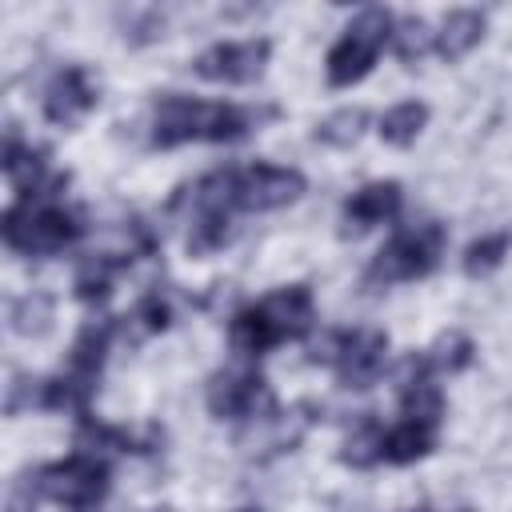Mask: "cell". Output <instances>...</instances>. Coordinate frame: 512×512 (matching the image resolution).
Returning <instances> with one entry per match:
<instances>
[{"label": "cell", "instance_id": "16", "mask_svg": "<svg viewBox=\"0 0 512 512\" xmlns=\"http://www.w3.org/2000/svg\"><path fill=\"white\" fill-rule=\"evenodd\" d=\"M424 124H428V108L420 100H404V104H396V108H388L380 116V136L388 144H400L404 148V144H412L420 136Z\"/></svg>", "mask_w": 512, "mask_h": 512}, {"label": "cell", "instance_id": "23", "mask_svg": "<svg viewBox=\"0 0 512 512\" xmlns=\"http://www.w3.org/2000/svg\"><path fill=\"white\" fill-rule=\"evenodd\" d=\"M136 320L144 324V332H164L172 324V308L160 292H148L140 304H136Z\"/></svg>", "mask_w": 512, "mask_h": 512}, {"label": "cell", "instance_id": "8", "mask_svg": "<svg viewBox=\"0 0 512 512\" xmlns=\"http://www.w3.org/2000/svg\"><path fill=\"white\" fill-rule=\"evenodd\" d=\"M384 352H388V336L376 328H360V332H336L332 360L348 388H368L384 368Z\"/></svg>", "mask_w": 512, "mask_h": 512}, {"label": "cell", "instance_id": "15", "mask_svg": "<svg viewBox=\"0 0 512 512\" xmlns=\"http://www.w3.org/2000/svg\"><path fill=\"white\" fill-rule=\"evenodd\" d=\"M480 36H484V16L476 8H456L444 16V24L436 32V52L444 60H460L472 44H480Z\"/></svg>", "mask_w": 512, "mask_h": 512}, {"label": "cell", "instance_id": "20", "mask_svg": "<svg viewBox=\"0 0 512 512\" xmlns=\"http://www.w3.org/2000/svg\"><path fill=\"white\" fill-rule=\"evenodd\" d=\"M48 316H52V300H48L44 292H36V296H20V300L12 304V328H16L20 336L44 332V328H48Z\"/></svg>", "mask_w": 512, "mask_h": 512}, {"label": "cell", "instance_id": "12", "mask_svg": "<svg viewBox=\"0 0 512 512\" xmlns=\"http://www.w3.org/2000/svg\"><path fill=\"white\" fill-rule=\"evenodd\" d=\"M400 200H404V192H400V184H396V180H380V184L360 188V192L344 204L348 232H364V228H372V224L392 220V216L400 212Z\"/></svg>", "mask_w": 512, "mask_h": 512}, {"label": "cell", "instance_id": "14", "mask_svg": "<svg viewBox=\"0 0 512 512\" xmlns=\"http://www.w3.org/2000/svg\"><path fill=\"white\" fill-rule=\"evenodd\" d=\"M432 440H436V424L404 416L400 424H392V428L380 436V456H384L388 464H412V460H420V456L432 448Z\"/></svg>", "mask_w": 512, "mask_h": 512}, {"label": "cell", "instance_id": "21", "mask_svg": "<svg viewBox=\"0 0 512 512\" xmlns=\"http://www.w3.org/2000/svg\"><path fill=\"white\" fill-rule=\"evenodd\" d=\"M432 368H448V372H456V368H464L468 360H472V340L464 336V332H448V336H440V344L432 348Z\"/></svg>", "mask_w": 512, "mask_h": 512}, {"label": "cell", "instance_id": "22", "mask_svg": "<svg viewBox=\"0 0 512 512\" xmlns=\"http://www.w3.org/2000/svg\"><path fill=\"white\" fill-rule=\"evenodd\" d=\"M392 36H396V56H400V60H416V56H424L428 44H432V32H428V24H424L420 16H408V20L400 24V32H392Z\"/></svg>", "mask_w": 512, "mask_h": 512}, {"label": "cell", "instance_id": "24", "mask_svg": "<svg viewBox=\"0 0 512 512\" xmlns=\"http://www.w3.org/2000/svg\"><path fill=\"white\" fill-rule=\"evenodd\" d=\"M36 508V496H32V484H16L12 500H8V512H32Z\"/></svg>", "mask_w": 512, "mask_h": 512}, {"label": "cell", "instance_id": "4", "mask_svg": "<svg viewBox=\"0 0 512 512\" xmlns=\"http://www.w3.org/2000/svg\"><path fill=\"white\" fill-rule=\"evenodd\" d=\"M76 236H80V220L68 208H60V204L32 208L28 200H20V204H12L4 212V240L16 252L48 256V252L68 248Z\"/></svg>", "mask_w": 512, "mask_h": 512}, {"label": "cell", "instance_id": "3", "mask_svg": "<svg viewBox=\"0 0 512 512\" xmlns=\"http://www.w3.org/2000/svg\"><path fill=\"white\" fill-rule=\"evenodd\" d=\"M388 28H392V16L384 8H364L328 52V84L348 88V84L364 80L372 72V64H376L384 40L392 36Z\"/></svg>", "mask_w": 512, "mask_h": 512}, {"label": "cell", "instance_id": "17", "mask_svg": "<svg viewBox=\"0 0 512 512\" xmlns=\"http://www.w3.org/2000/svg\"><path fill=\"white\" fill-rule=\"evenodd\" d=\"M508 244H512V232H488V236L472 240V244L464 248V272H468V276H484V272H492V268L504 260Z\"/></svg>", "mask_w": 512, "mask_h": 512}, {"label": "cell", "instance_id": "18", "mask_svg": "<svg viewBox=\"0 0 512 512\" xmlns=\"http://www.w3.org/2000/svg\"><path fill=\"white\" fill-rule=\"evenodd\" d=\"M364 120H368L364 108H340V112H332V116L316 128V140H324V144H332V148H348V144L360 140Z\"/></svg>", "mask_w": 512, "mask_h": 512}, {"label": "cell", "instance_id": "25", "mask_svg": "<svg viewBox=\"0 0 512 512\" xmlns=\"http://www.w3.org/2000/svg\"><path fill=\"white\" fill-rule=\"evenodd\" d=\"M152 512H168V508H152Z\"/></svg>", "mask_w": 512, "mask_h": 512}, {"label": "cell", "instance_id": "10", "mask_svg": "<svg viewBox=\"0 0 512 512\" xmlns=\"http://www.w3.org/2000/svg\"><path fill=\"white\" fill-rule=\"evenodd\" d=\"M92 104H96V88L88 84V76H84L80 68L56 72V80H52L48 92H44V116H48L52 124H72V120H80Z\"/></svg>", "mask_w": 512, "mask_h": 512}, {"label": "cell", "instance_id": "9", "mask_svg": "<svg viewBox=\"0 0 512 512\" xmlns=\"http://www.w3.org/2000/svg\"><path fill=\"white\" fill-rule=\"evenodd\" d=\"M268 396L264 376L260 372H224L208 384V408L220 420H236V416H252L256 404Z\"/></svg>", "mask_w": 512, "mask_h": 512}, {"label": "cell", "instance_id": "6", "mask_svg": "<svg viewBox=\"0 0 512 512\" xmlns=\"http://www.w3.org/2000/svg\"><path fill=\"white\" fill-rule=\"evenodd\" d=\"M304 192V176L296 168H280V164H252L232 172V204L248 208V212H268V208H284Z\"/></svg>", "mask_w": 512, "mask_h": 512}, {"label": "cell", "instance_id": "13", "mask_svg": "<svg viewBox=\"0 0 512 512\" xmlns=\"http://www.w3.org/2000/svg\"><path fill=\"white\" fill-rule=\"evenodd\" d=\"M112 344V320H92L84 324V332L72 344V360H68V380H76L84 392H92V380L104 364V352Z\"/></svg>", "mask_w": 512, "mask_h": 512}, {"label": "cell", "instance_id": "7", "mask_svg": "<svg viewBox=\"0 0 512 512\" xmlns=\"http://www.w3.org/2000/svg\"><path fill=\"white\" fill-rule=\"evenodd\" d=\"M268 64V40H228L196 56V76L216 84H248Z\"/></svg>", "mask_w": 512, "mask_h": 512}, {"label": "cell", "instance_id": "1", "mask_svg": "<svg viewBox=\"0 0 512 512\" xmlns=\"http://www.w3.org/2000/svg\"><path fill=\"white\" fill-rule=\"evenodd\" d=\"M252 128L248 112L236 104H212V100H192V96H164L152 116V144L176 148L188 140H240Z\"/></svg>", "mask_w": 512, "mask_h": 512}, {"label": "cell", "instance_id": "2", "mask_svg": "<svg viewBox=\"0 0 512 512\" xmlns=\"http://www.w3.org/2000/svg\"><path fill=\"white\" fill-rule=\"evenodd\" d=\"M440 252H444V228L436 220L404 228L376 252V260L364 272V284L368 288H388V284H400V280L428 276L440 264Z\"/></svg>", "mask_w": 512, "mask_h": 512}, {"label": "cell", "instance_id": "11", "mask_svg": "<svg viewBox=\"0 0 512 512\" xmlns=\"http://www.w3.org/2000/svg\"><path fill=\"white\" fill-rule=\"evenodd\" d=\"M260 308L268 312V320H272L280 340H300V336L312 332L316 312H312V292L304 284H292V288H280V292L264 296Z\"/></svg>", "mask_w": 512, "mask_h": 512}, {"label": "cell", "instance_id": "5", "mask_svg": "<svg viewBox=\"0 0 512 512\" xmlns=\"http://www.w3.org/2000/svg\"><path fill=\"white\" fill-rule=\"evenodd\" d=\"M36 484L44 496L60 500L68 512H100V500L108 492V464L88 452H76L60 464L40 468Z\"/></svg>", "mask_w": 512, "mask_h": 512}, {"label": "cell", "instance_id": "19", "mask_svg": "<svg viewBox=\"0 0 512 512\" xmlns=\"http://www.w3.org/2000/svg\"><path fill=\"white\" fill-rule=\"evenodd\" d=\"M116 260H108V256H96V260H84L80 264V272H76V296L80 300H100L104 292H108V284H112V276H116Z\"/></svg>", "mask_w": 512, "mask_h": 512}]
</instances>
